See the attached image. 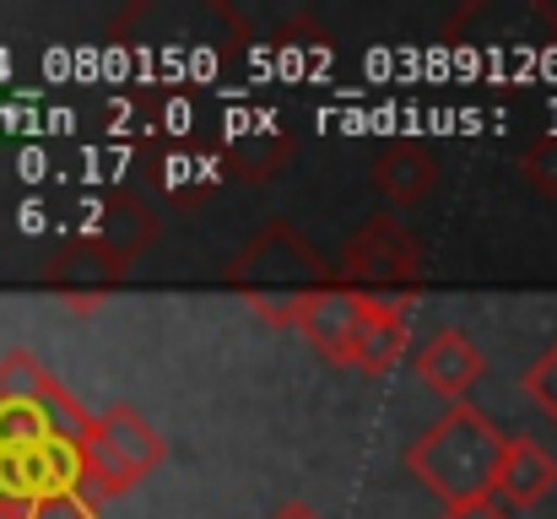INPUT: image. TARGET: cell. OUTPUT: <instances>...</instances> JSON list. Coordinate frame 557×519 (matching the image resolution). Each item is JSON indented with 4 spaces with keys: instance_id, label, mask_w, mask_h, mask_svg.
<instances>
[{
    "instance_id": "1",
    "label": "cell",
    "mask_w": 557,
    "mask_h": 519,
    "mask_svg": "<svg viewBox=\"0 0 557 519\" xmlns=\"http://www.w3.org/2000/svg\"><path fill=\"white\" fill-rule=\"evenodd\" d=\"M504 449H509V433L466 400V406H449L438 422H428L406 444V477H417L444 509H460V504L493 498Z\"/></svg>"
},
{
    "instance_id": "2",
    "label": "cell",
    "mask_w": 557,
    "mask_h": 519,
    "mask_svg": "<svg viewBox=\"0 0 557 519\" xmlns=\"http://www.w3.org/2000/svg\"><path fill=\"white\" fill-rule=\"evenodd\" d=\"M336 276L325 271L320 249L293 227V222H271L265 233H255L238 260L227 265V287L265 320V325H298V314L309 309L314 293H325Z\"/></svg>"
},
{
    "instance_id": "3",
    "label": "cell",
    "mask_w": 557,
    "mask_h": 519,
    "mask_svg": "<svg viewBox=\"0 0 557 519\" xmlns=\"http://www.w3.org/2000/svg\"><path fill=\"white\" fill-rule=\"evenodd\" d=\"M336 282L347 293H358L369 309H395L406 314L411 298L422 293V249L417 238L395 222V217H373L369 227H358L342 249Z\"/></svg>"
},
{
    "instance_id": "4",
    "label": "cell",
    "mask_w": 557,
    "mask_h": 519,
    "mask_svg": "<svg viewBox=\"0 0 557 519\" xmlns=\"http://www.w3.org/2000/svg\"><path fill=\"white\" fill-rule=\"evenodd\" d=\"M169 444L163 433L136 411V406H109L98 422H92V438H87V482H92V498H120L131 487H141L158 466H163Z\"/></svg>"
},
{
    "instance_id": "5",
    "label": "cell",
    "mask_w": 557,
    "mask_h": 519,
    "mask_svg": "<svg viewBox=\"0 0 557 519\" xmlns=\"http://www.w3.org/2000/svg\"><path fill=\"white\" fill-rule=\"evenodd\" d=\"M363 325H369V304H363L358 293H347L342 282H331L325 293H314V298H309V309L298 314V325H293V331L314 346L325 362L352 368Z\"/></svg>"
},
{
    "instance_id": "6",
    "label": "cell",
    "mask_w": 557,
    "mask_h": 519,
    "mask_svg": "<svg viewBox=\"0 0 557 519\" xmlns=\"http://www.w3.org/2000/svg\"><path fill=\"white\" fill-rule=\"evenodd\" d=\"M411 368H417L422 390H433L449 406H466V395H471V384L482 379L487 362H482V351H476V342L466 331H438V336H428L417 346Z\"/></svg>"
},
{
    "instance_id": "7",
    "label": "cell",
    "mask_w": 557,
    "mask_h": 519,
    "mask_svg": "<svg viewBox=\"0 0 557 519\" xmlns=\"http://www.w3.org/2000/svg\"><path fill=\"white\" fill-rule=\"evenodd\" d=\"M120 271H125V249H114V244H103V238H82V244H71L60 260H54V271H49V282H54V293H65L76 309H87V304H98L114 282H120Z\"/></svg>"
},
{
    "instance_id": "8",
    "label": "cell",
    "mask_w": 557,
    "mask_h": 519,
    "mask_svg": "<svg viewBox=\"0 0 557 519\" xmlns=\"http://www.w3.org/2000/svg\"><path fill=\"white\" fill-rule=\"evenodd\" d=\"M553 487H557L553 449H547V444H536V438H509L493 498H498V504H509V509H536Z\"/></svg>"
},
{
    "instance_id": "9",
    "label": "cell",
    "mask_w": 557,
    "mask_h": 519,
    "mask_svg": "<svg viewBox=\"0 0 557 519\" xmlns=\"http://www.w3.org/2000/svg\"><path fill=\"white\" fill-rule=\"evenodd\" d=\"M373 184L389 195V200H417L428 184H433V158L417 147V141H389L379 158H373Z\"/></svg>"
},
{
    "instance_id": "10",
    "label": "cell",
    "mask_w": 557,
    "mask_h": 519,
    "mask_svg": "<svg viewBox=\"0 0 557 519\" xmlns=\"http://www.w3.org/2000/svg\"><path fill=\"white\" fill-rule=\"evenodd\" d=\"M400 346H406V314H395V309H369V325H363V336H358L352 368H358V373H384V368H395Z\"/></svg>"
},
{
    "instance_id": "11",
    "label": "cell",
    "mask_w": 557,
    "mask_h": 519,
    "mask_svg": "<svg viewBox=\"0 0 557 519\" xmlns=\"http://www.w3.org/2000/svg\"><path fill=\"white\" fill-rule=\"evenodd\" d=\"M520 384H525V395H531V400H536V406L557 422V342L547 346L531 368H525V379H520Z\"/></svg>"
},
{
    "instance_id": "12",
    "label": "cell",
    "mask_w": 557,
    "mask_h": 519,
    "mask_svg": "<svg viewBox=\"0 0 557 519\" xmlns=\"http://www.w3.org/2000/svg\"><path fill=\"white\" fill-rule=\"evenodd\" d=\"M525 178L536 184V189H547V195H557V136H547V141H536L531 152H525Z\"/></svg>"
},
{
    "instance_id": "13",
    "label": "cell",
    "mask_w": 557,
    "mask_h": 519,
    "mask_svg": "<svg viewBox=\"0 0 557 519\" xmlns=\"http://www.w3.org/2000/svg\"><path fill=\"white\" fill-rule=\"evenodd\" d=\"M438 519H515V509H509V504H498V498H476V504L444 509Z\"/></svg>"
},
{
    "instance_id": "14",
    "label": "cell",
    "mask_w": 557,
    "mask_h": 519,
    "mask_svg": "<svg viewBox=\"0 0 557 519\" xmlns=\"http://www.w3.org/2000/svg\"><path fill=\"white\" fill-rule=\"evenodd\" d=\"M265 519H325V515H320L314 504H298V498H287V504H276V509H271Z\"/></svg>"
}]
</instances>
